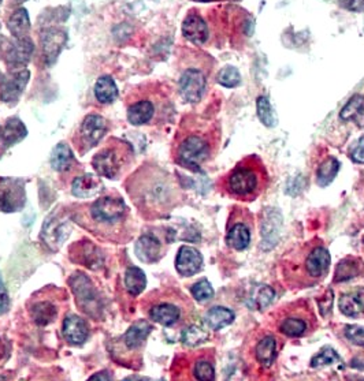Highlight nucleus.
Listing matches in <instances>:
<instances>
[{
    "label": "nucleus",
    "instance_id": "c03bdc74",
    "mask_svg": "<svg viewBox=\"0 0 364 381\" xmlns=\"http://www.w3.org/2000/svg\"><path fill=\"white\" fill-rule=\"evenodd\" d=\"M345 334V337L359 346V347H364V327H359V326H348L344 331Z\"/></svg>",
    "mask_w": 364,
    "mask_h": 381
},
{
    "label": "nucleus",
    "instance_id": "4be33fe9",
    "mask_svg": "<svg viewBox=\"0 0 364 381\" xmlns=\"http://www.w3.org/2000/svg\"><path fill=\"white\" fill-rule=\"evenodd\" d=\"M340 310L348 317H361L364 314V288L345 292L340 298Z\"/></svg>",
    "mask_w": 364,
    "mask_h": 381
},
{
    "label": "nucleus",
    "instance_id": "423d86ee",
    "mask_svg": "<svg viewBox=\"0 0 364 381\" xmlns=\"http://www.w3.org/2000/svg\"><path fill=\"white\" fill-rule=\"evenodd\" d=\"M212 134L191 133L182 139L177 148V161L193 171H199L200 166L212 157L214 153Z\"/></svg>",
    "mask_w": 364,
    "mask_h": 381
},
{
    "label": "nucleus",
    "instance_id": "ea45409f",
    "mask_svg": "<svg viewBox=\"0 0 364 381\" xmlns=\"http://www.w3.org/2000/svg\"><path fill=\"white\" fill-rule=\"evenodd\" d=\"M257 109H258V116H259L260 122L267 126V127H272L277 125V116L271 108V104L268 101V98L266 96H260L257 101Z\"/></svg>",
    "mask_w": 364,
    "mask_h": 381
},
{
    "label": "nucleus",
    "instance_id": "b1692460",
    "mask_svg": "<svg viewBox=\"0 0 364 381\" xmlns=\"http://www.w3.org/2000/svg\"><path fill=\"white\" fill-rule=\"evenodd\" d=\"M102 190H103L102 182L91 174L77 177L71 185L73 195L78 198H94L99 195Z\"/></svg>",
    "mask_w": 364,
    "mask_h": 381
},
{
    "label": "nucleus",
    "instance_id": "f8f14e48",
    "mask_svg": "<svg viewBox=\"0 0 364 381\" xmlns=\"http://www.w3.org/2000/svg\"><path fill=\"white\" fill-rule=\"evenodd\" d=\"M206 77L198 69H188L182 73L178 84L180 94L188 103H199L206 91Z\"/></svg>",
    "mask_w": 364,
    "mask_h": 381
},
{
    "label": "nucleus",
    "instance_id": "aec40b11",
    "mask_svg": "<svg viewBox=\"0 0 364 381\" xmlns=\"http://www.w3.org/2000/svg\"><path fill=\"white\" fill-rule=\"evenodd\" d=\"M135 253L140 261H143L146 264H154L156 261H159L163 256L162 243L154 236L146 234V236L140 237L136 242Z\"/></svg>",
    "mask_w": 364,
    "mask_h": 381
},
{
    "label": "nucleus",
    "instance_id": "8fccbe9b",
    "mask_svg": "<svg viewBox=\"0 0 364 381\" xmlns=\"http://www.w3.org/2000/svg\"><path fill=\"white\" fill-rule=\"evenodd\" d=\"M89 380H112L111 372H101L98 375H94Z\"/></svg>",
    "mask_w": 364,
    "mask_h": 381
},
{
    "label": "nucleus",
    "instance_id": "1a4fd4ad",
    "mask_svg": "<svg viewBox=\"0 0 364 381\" xmlns=\"http://www.w3.org/2000/svg\"><path fill=\"white\" fill-rule=\"evenodd\" d=\"M126 213V205L121 197H101L91 206V218L104 226L119 223Z\"/></svg>",
    "mask_w": 364,
    "mask_h": 381
},
{
    "label": "nucleus",
    "instance_id": "5701e85b",
    "mask_svg": "<svg viewBox=\"0 0 364 381\" xmlns=\"http://www.w3.org/2000/svg\"><path fill=\"white\" fill-rule=\"evenodd\" d=\"M364 272L363 261L358 257H345L341 260L334 272V283H343L361 276Z\"/></svg>",
    "mask_w": 364,
    "mask_h": 381
},
{
    "label": "nucleus",
    "instance_id": "cd10ccee",
    "mask_svg": "<svg viewBox=\"0 0 364 381\" xmlns=\"http://www.w3.org/2000/svg\"><path fill=\"white\" fill-rule=\"evenodd\" d=\"M233 321H234L233 310L223 308V306L211 308L205 316V323L212 331H219V330L230 326Z\"/></svg>",
    "mask_w": 364,
    "mask_h": 381
},
{
    "label": "nucleus",
    "instance_id": "412c9836",
    "mask_svg": "<svg viewBox=\"0 0 364 381\" xmlns=\"http://www.w3.org/2000/svg\"><path fill=\"white\" fill-rule=\"evenodd\" d=\"M89 335L88 323L76 314H70L63 321V336L64 339L74 346L83 344Z\"/></svg>",
    "mask_w": 364,
    "mask_h": 381
},
{
    "label": "nucleus",
    "instance_id": "393cba45",
    "mask_svg": "<svg viewBox=\"0 0 364 381\" xmlns=\"http://www.w3.org/2000/svg\"><path fill=\"white\" fill-rule=\"evenodd\" d=\"M155 115V105L150 100H140L129 107L128 121L135 126L148 123Z\"/></svg>",
    "mask_w": 364,
    "mask_h": 381
},
{
    "label": "nucleus",
    "instance_id": "f704fd0d",
    "mask_svg": "<svg viewBox=\"0 0 364 381\" xmlns=\"http://www.w3.org/2000/svg\"><path fill=\"white\" fill-rule=\"evenodd\" d=\"M146 286H147V278H146V274L140 268L130 267L126 269L125 287L132 296L140 295L144 291Z\"/></svg>",
    "mask_w": 364,
    "mask_h": 381
},
{
    "label": "nucleus",
    "instance_id": "2f4dec72",
    "mask_svg": "<svg viewBox=\"0 0 364 381\" xmlns=\"http://www.w3.org/2000/svg\"><path fill=\"white\" fill-rule=\"evenodd\" d=\"M8 30L15 39H22L28 37L29 30H31V19L29 14L25 8L17 10L8 19Z\"/></svg>",
    "mask_w": 364,
    "mask_h": 381
},
{
    "label": "nucleus",
    "instance_id": "49530a36",
    "mask_svg": "<svg viewBox=\"0 0 364 381\" xmlns=\"http://www.w3.org/2000/svg\"><path fill=\"white\" fill-rule=\"evenodd\" d=\"M351 159L358 164H364V136L359 140V143L352 148Z\"/></svg>",
    "mask_w": 364,
    "mask_h": 381
},
{
    "label": "nucleus",
    "instance_id": "72a5a7b5",
    "mask_svg": "<svg viewBox=\"0 0 364 381\" xmlns=\"http://www.w3.org/2000/svg\"><path fill=\"white\" fill-rule=\"evenodd\" d=\"M340 171V161L334 157H327L324 161L320 163L316 171V184L320 188L329 186Z\"/></svg>",
    "mask_w": 364,
    "mask_h": 381
},
{
    "label": "nucleus",
    "instance_id": "a19ab883",
    "mask_svg": "<svg viewBox=\"0 0 364 381\" xmlns=\"http://www.w3.org/2000/svg\"><path fill=\"white\" fill-rule=\"evenodd\" d=\"M216 81H218L219 85H222L225 88H236L241 82V74H240V71L236 67L227 66V67L222 69L218 73Z\"/></svg>",
    "mask_w": 364,
    "mask_h": 381
},
{
    "label": "nucleus",
    "instance_id": "0eeeda50",
    "mask_svg": "<svg viewBox=\"0 0 364 381\" xmlns=\"http://www.w3.org/2000/svg\"><path fill=\"white\" fill-rule=\"evenodd\" d=\"M254 226L252 215L247 209L234 208L226 227V245L236 251L248 249L254 237Z\"/></svg>",
    "mask_w": 364,
    "mask_h": 381
},
{
    "label": "nucleus",
    "instance_id": "de8ad7c7",
    "mask_svg": "<svg viewBox=\"0 0 364 381\" xmlns=\"http://www.w3.org/2000/svg\"><path fill=\"white\" fill-rule=\"evenodd\" d=\"M10 308V296L7 292V288L3 283V279L0 276V314L6 313Z\"/></svg>",
    "mask_w": 364,
    "mask_h": 381
},
{
    "label": "nucleus",
    "instance_id": "6ab92c4d",
    "mask_svg": "<svg viewBox=\"0 0 364 381\" xmlns=\"http://www.w3.org/2000/svg\"><path fill=\"white\" fill-rule=\"evenodd\" d=\"M182 35L187 40L196 46H203L208 40L206 21L198 14H189L182 24Z\"/></svg>",
    "mask_w": 364,
    "mask_h": 381
},
{
    "label": "nucleus",
    "instance_id": "bb28decb",
    "mask_svg": "<svg viewBox=\"0 0 364 381\" xmlns=\"http://www.w3.org/2000/svg\"><path fill=\"white\" fill-rule=\"evenodd\" d=\"M26 134L28 130L25 125L18 118H11L4 123L0 132V140L6 148H8L22 141L26 137Z\"/></svg>",
    "mask_w": 364,
    "mask_h": 381
},
{
    "label": "nucleus",
    "instance_id": "2eb2a0df",
    "mask_svg": "<svg viewBox=\"0 0 364 381\" xmlns=\"http://www.w3.org/2000/svg\"><path fill=\"white\" fill-rule=\"evenodd\" d=\"M31 73L25 69H18L11 73L6 80L1 81L0 85V98L7 104H14L18 101L19 96L22 95L25 87L29 82Z\"/></svg>",
    "mask_w": 364,
    "mask_h": 381
},
{
    "label": "nucleus",
    "instance_id": "a18cd8bd",
    "mask_svg": "<svg viewBox=\"0 0 364 381\" xmlns=\"http://www.w3.org/2000/svg\"><path fill=\"white\" fill-rule=\"evenodd\" d=\"M318 305H319V310H320L322 316L326 317L333 308V291L327 290L326 294L320 299H318Z\"/></svg>",
    "mask_w": 364,
    "mask_h": 381
},
{
    "label": "nucleus",
    "instance_id": "dca6fc26",
    "mask_svg": "<svg viewBox=\"0 0 364 381\" xmlns=\"http://www.w3.org/2000/svg\"><path fill=\"white\" fill-rule=\"evenodd\" d=\"M203 268V256L192 246H182L175 258V269L182 276H193Z\"/></svg>",
    "mask_w": 364,
    "mask_h": 381
},
{
    "label": "nucleus",
    "instance_id": "c9c22d12",
    "mask_svg": "<svg viewBox=\"0 0 364 381\" xmlns=\"http://www.w3.org/2000/svg\"><path fill=\"white\" fill-rule=\"evenodd\" d=\"M118 88L114 82V80L108 76H103L98 80L95 85V96L99 103L102 104H111L118 98Z\"/></svg>",
    "mask_w": 364,
    "mask_h": 381
},
{
    "label": "nucleus",
    "instance_id": "c756f323",
    "mask_svg": "<svg viewBox=\"0 0 364 381\" xmlns=\"http://www.w3.org/2000/svg\"><path fill=\"white\" fill-rule=\"evenodd\" d=\"M77 251V261L81 264L87 265L91 269H98L103 264V256L101 250L89 243V242H83L76 247Z\"/></svg>",
    "mask_w": 364,
    "mask_h": 381
},
{
    "label": "nucleus",
    "instance_id": "9b49d317",
    "mask_svg": "<svg viewBox=\"0 0 364 381\" xmlns=\"http://www.w3.org/2000/svg\"><path fill=\"white\" fill-rule=\"evenodd\" d=\"M107 133V121L103 116L91 114L88 115L78 132V141L83 150H89L91 148L96 146L101 143Z\"/></svg>",
    "mask_w": 364,
    "mask_h": 381
},
{
    "label": "nucleus",
    "instance_id": "7c9ffc66",
    "mask_svg": "<svg viewBox=\"0 0 364 381\" xmlns=\"http://www.w3.org/2000/svg\"><path fill=\"white\" fill-rule=\"evenodd\" d=\"M52 168L58 172L69 171L74 166V154L67 143H58L51 154Z\"/></svg>",
    "mask_w": 364,
    "mask_h": 381
},
{
    "label": "nucleus",
    "instance_id": "9d476101",
    "mask_svg": "<svg viewBox=\"0 0 364 381\" xmlns=\"http://www.w3.org/2000/svg\"><path fill=\"white\" fill-rule=\"evenodd\" d=\"M25 204V189L19 179L0 178V211L15 212Z\"/></svg>",
    "mask_w": 364,
    "mask_h": 381
},
{
    "label": "nucleus",
    "instance_id": "39448f33",
    "mask_svg": "<svg viewBox=\"0 0 364 381\" xmlns=\"http://www.w3.org/2000/svg\"><path fill=\"white\" fill-rule=\"evenodd\" d=\"M279 336L274 330H260L252 335L245 347V358L250 365L266 371L270 369L278 357Z\"/></svg>",
    "mask_w": 364,
    "mask_h": 381
},
{
    "label": "nucleus",
    "instance_id": "e433bc0d",
    "mask_svg": "<svg viewBox=\"0 0 364 381\" xmlns=\"http://www.w3.org/2000/svg\"><path fill=\"white\" fill-rule=\"evenodd\" d=\"M32 319L37 326H49L56 317V308L49 301H40L32 306Z\"/></svg>",
    "mask_w": 364,
    "mask_h": 381
},
{
    "label": "nucleus",
    "instance_id": "a211bd4d",
    "mask_svg": "<svg viewBox=\"0 0 364 381\" xmlns=\"http://www.w3.org/2000/svg\"><path fill=\"white\" fill-rule=\"evenodd\" d=\"M35 51L33 42L29 37L15 39L14 43L8 46L7 63L12 69H22L32 57Z\"/></svg>",
    "mask_w": 364,
    "mask_h": 381
},
{
    "label": "nucleus",
    "instance_id": "79ce46f5",
    "mask_svg": "<svg viewBox=\"0 0 364 381\" xmlns=\"http://www.w3.org/2000/svg\"><path fill=\"white\" fill-rule=\"evenodd\" d=\"M341 362V357L337 354V351H334L331 347H324L322 348L320 353H318L316 355H313L311 360L312 368H320V366H326V365H333Z\"/></svg>",
    "mask_w": 364,
    "mask_h": 381
},
{
    "label": "nucleus",
    "instance_id": "7ed1b4c3",
    "mask_svg": "<svg viewBox=\"0 0 364 381\" xmlns=\"http://www.w3.org/2000/svg\"><path fill=\"white\" fill-rule=\"evenodd\" d=\"M318 326L311 303L306 299L295 301L281 306L272 317V327L278 335L299 339L311 335Z\"/></svg>",
    "mask_w": 364,
    "mask_h": 381
},
{
    "label": "nucleus",
    "instance_id": "4468645a",
    "mask_svg": "<svg viewBox=\"0 0 364 381\" xmlns=\"http://www.w3.org/2000/svg\"><path fill=\"white\" fill-rule=\"evenodd\" d=\"M123 159L118 149L115 148H105L101 150L92 160V166L95 171L104 178L114 179L121 172Z\"/></svg>",
    "mask_w": 364,
    "mask_h": 381
},
{
    "label": "nucleus",
    "instance_id": "f03ea898",
    "mask_svg": "<svg viewBox=\"0 0 364 381\" xmlns=\"http://www.w3.org/2000/svg\"><path fill=\"white\" fill-rule=\"evenodd\" d=\"M219 190L233 200L251 202L268 186V172L257 154L240 160L225 177L219 179Z\"/></svg>",
    "mask_w": 364,
    "mask_h": 381
},
{
    "label": "nucleus",
    "instance_id": "3c124183",
    "mask_svg": "<svg viewBox=\"0 0 364 381\" xmlns=\"http://www.w3.org/2000/svg\"><path fill=\"white\" fill-rule=\"evenodd\" d=\"M196 1H211V0H196Z\"/></svg>",
    "mask_w": 364,
    "mask_h": 381
},
{
    "label": "nucleus",
    "instance_id": "58836bf2",
    "mask_svg": "<svg viewBox=\"0 0 364 381\" xmlns=\"http://www.w3.org/2000/svg\"><path fill=\"white\" fill-rule=\"evenodd\" d=\"M192 375L196 380L211 381L215 380V368H214V361L203 354L200 358H198L193 362L192 368Z\"/></svg>",
    "mask_w": 364,
    "mask_h": 381
},
{
    "label": "nucleus",
    "instance_id": "f3484780",
    "mask_svg": "<svg viewBox=\"0 0 364 381\" xmlns=\"http://www.w3.org/2000/svg\"><path fill=\"white\" fill-rule=\"evenodd\" d=\"M66 32L58 28L46 29L42 33V51L47 66H51L52 63H55L56 57L59 56L60 51L66 44Z\"/></svg>",
    "mask_w": 364,
    "mask_h": 381
},
{
    "label": "nucleus",
    "instance_id": "473e14b6",
    "mask_svg": "<svg viewBox=\"0 0 364 381\" xmlns=\"http://www.w3.org/2000/svg\"><path fill=\"white\" fill-rule=\"evenodd\" d=\"M274 295H275V292L271 287L260 285V286H257L251 290L245 302L250 306V309L261 310L271 303V301L274 299Z\"/></svg>",
    "mask_w": 364,
    "mask_h": 381
},
{
    "label": "nucleus",
    "instance_id": "20e7f679",
    "mask_svg": "<svg viewBox=\"0 0 364 381\" xmlns=\"http://www.w3.org/2000/svg\"><path fill=\"white\" fill-rule=\"evenodd\" d=\"M192 303L180 291H166L157 296L148 310L150 319L163 327H174L188 317Z\"/></svg>",
    "mask_w": 364,
    "mask_h": 381
},
{
    "label": "nucleus",
    "instance_id": "6e6552de",
    "mask_svg": "<svg viewBox=\"0 0 364 381\" xmlns=\"http://www.w3.org/2000/svg\"><path fill=\"white\" fill-rule=\"evenodd\" d=\"M69 285L73 290V294L76 296V301L80 309L85 314L94 319H98L102 313L103 305H102L99 292L95 285L91 282V279L87 275L78 272L69 279Z\"/></svg>",
    "mask_w": 364,
    "mask_h": 381
},
{
    "label": "nucleus",
    "instance_id": "37998d69",
    "mask_svg": "<svg viewBox=\"0 0 364 381\" xmlns=\"http://www.w3.org/2000/svg\"><path fill=\"white\" fill-rule=\"evenodd\" d=\"M191 292L195 296V299L199 302H206L214 296V288L207 279H202L198 283H195L191 288Z\"/></svg>",
    "mask_w": 364,
    "mask_h": 381
},
{
    "label": "nucleus",
    "instance_id": "a878e982",
    "mask_svg": "<svg viewBox=\"0 0 364 381\" xmlns=\"http://www.w3.org/2000/svg\"><path fill=\"white\" fill-rule=\"evenodd\" d=\"M340 118L344 122H352L358 127L364 129V96L351 97V100L341 109Z\"/></svg>",
    "mask_w": 364,
    "mask_h": 381
},
{
    "label": "nucleus",
    "instance_id": "4c0bfd02",
    "mask_svg": "<svg viewBox=\"0 0 364 381\" xmlns=\"http://www.w3.org/2000/svg\"><path fill=\"white\" fill-rule=\"evenodd\" d=\"M209 337V333L199 324H192L189 327H187L182 334H181V340L187 347H198L202 343L207 342Z\"/></svg>",
    "mask_w": 364,
    "mask_h": 381
},
{
    "label": "nucleus",
    "instance_id": "c85d7f7f",
    "mask_svg": "<svg viewBox=\"0 0 364 381\" xmlns=\"http://www.w3.org/2000/svg\"><path fill=\"white\" fill-rule=\"evenodd\" d=\"M153 331V326L148 321H137L135 323L123 336V343L129 350H136L139 348L146 339L148 337V335Z\"/></svg>",
    "mask_w": 364,
    "mask_h": 381
},
{
    "label": "nucleus",
    "instance_id": "f257e3e1",
    "mask_svg": "<svg viewBox=\"0 0 364 381\" xmlns=\"http://www.w3.org/2000/svg\"><path fill=\"white\" fill-rule=\"evenodd\" d=\"M331 257L320 239L307 240L296 246L281 263L285 285L292 290H302L319 285L329 274Z\"/></svg>",
    "mask_w": 364,
    "mask_h": 381
},
{
    "label": "nucleus",
    "instance_id": "ddd939ff",
    "mask_svg": "<svg viewBox=\"0 0 364 381\" xmlns=\"http://www.w3.org/2000/svg\"><path fill=\"white\" fill-rule=\"evenodd\" d=\"M69 220L59 215H51L42 229V239L51 249L58 250L70 234Z\"/></svg>",
    "mask_w": 364,
    "mask_h": 381
},
{
    "label": "nucleus",
    "instance_id": "09e8293b",
    "mask_svg": "<svg viewBox=\"0 0 364 381\" xmlns=\"http://www.w3.org/2000/svg\"><path fill=\"white\" fill-rule=\"evenodd\" d=\"M341 6L349 11L362 12L364 11V0H340Z\"/></svg>",
    "mask_w": 364,
    "mask_h": 381
}]
</instances>
